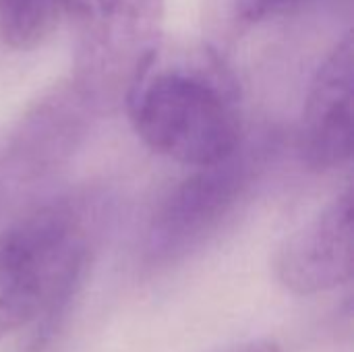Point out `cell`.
<instances>
[{"label": "cell", "instance_id": "4", "mask_svg": "<svg viewBox=\"0 0 354 352\" xmlns=\"http://www.w3.org/2000/svg\"><path fill=\"white\" fill-rule=\"evenodd\" d=\"M102 108L71 77L44 89L0 139V205L46 189L79 154Z\"/></svg>", "mask_w": 354, "mask_h": 352}, {"label": "cell", "instance_id": "5", "mask_svg": "<svg viewBox=\"0 0 354 352\" xmlns=\"http://www.w3.org/2000/svg\"><path fill=\"white\" fill-rule=\"evenodd\" d=\"M259 170L261 160L245 145L228 160L193 168L153 212L145 232V261L168 268L199 251L247 201Z\"/></svg>", "mask_w": 354, "mask_h": 352}, {"label": "cell", "instance_id": "9", "mask_svg": "<svg viewBox=\"0 0 354 352\" xmlns=\"http://www.w3.org/2000/svg\"><path fill=\"white\" fill-rule=\"evenodd\" d=\"M303 0H228L232 19L241 25H253L284 12Z\"/></svg>", "mask_w": 354, "mask_h": 352}, {"label": "cell", "instance_id": "1", "mask_svg": "<svg viewBox=\"0 0 354 352\" xmlns=\"http://www.w3.org/2000/svg\"><path fill=\"white\" fill-rule=\"evenodd\" d=\"M100 224V199L68 195L0 234V342L25 328L35 330V349L52 336L83 284Z\"/></svg>", "mask_w": 354, "mask_h": 352}, {"label": "cell", "instance_id": "2", "mask_svg": "<svg viewBox=\"0 0 354 352\" xmlns=\"http://www.w3.org/2000/svg\"><path fill=\"white\" fill-rule=\"evenodd\" d=\"M137 137L187 168L228 160L243 143L234 81L214 56L166 62L158 54L124 98Z\"/></svg>", "mask_w": 354, "mask_h": 352}, {"label": "cell", "instance_id": "7", "mask_svg": "<svg viewBox=\"0 0 354 352\" xmlns=\"http://www.w3.org/2000/svg\"><path fill=\"white\" fill-rule=\"evenodd\" d=\"M354 149V37L346 31L317 66L301 114L299 151L315 172L351 162Z\"/></svg>", "mask_w": 354, "mask_h": 352}, {"label": "cell", "instance_id": "6", "mask_svg": "<svg viewBox=\"0 0 354 352\" xmlns=\"http://www.w3.org/2000/svg\"><path fill=\"white\" fill-rule=\"evenodd\" d=\"M353 187H346L282 243L274 270L286 290L311 297L353 280Z\"/></svg>", "mask_w": 354, "mask_h": 352}, {"label": "cell", "instance_id": "8", "mask_svg": "<svg viewBox=\"0 0 354 352\" xmlns=\"http://www.w3.org/2000/svg\"><path fill=\"white\" fill-rule=\"evenodd\" d=\"M66 0H0V37L12 50L46 44L64 23Z\"/></svg>", "mask_w": 354, "mask_h": 352}, {"label": "cell", "instance_id": "3", "mask_svg": "<svg viewBox=\"0 0 354 352\" xmlns=\"http://www.w3.org/2000/svg\"><path fill=\"white\" fill-rule=\"evenodd\" d=\"M73 41L71 79L102 112L129 89L162 52L166 0H66Z\"/></svg>", "mask_w": 354, "mask_h": 352}, {"label": "cell", "instance_id": "10", "mask_svg": "<svg viewBox=\"0 0 354 352\" xmlns=\"http://www.w3.org/2000/svg\"><path fill=\"white\" fill-rule=\"evenodd\" d=\"M220 352H282L280 346L274 342V340H263V338H257V340H247V342H239V344H232L228 349Z\"/></svg>", "mask_w": 354, "mask_h": 352}]
</instances>
